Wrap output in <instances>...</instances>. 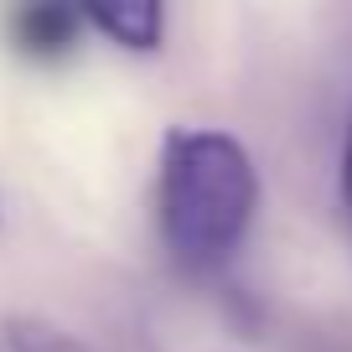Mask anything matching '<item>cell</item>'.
I'll use <instances>...</instances> for the list:
<instances>
[{
	"label": "cell",
	"instance_id": "obj_5",
	"mask_svg": "<svg viewBox=\"0 0 352 352\" xmlns=\"http://www.w3.org/2000/svg\"><path fill=\"white\" fill-rule=\"evenodd\" d=\"M342 208L352 218V114H347V135H342Z\"/></svg>",
	"mask_w": 352,
	"mask_h": 352
},
{
	"label": "cell",
	"instance_id": "obj_4",
	"mask_svg": "<svg viewBox=\"0 0 352 352\" xmlns=\"http://www.w3.org/2000/svg\"><path fill=\"white\" fill-rule=\"evenodd\" d=\"M0 331H6V347L11 352H88L67 327H57L47 316H26V311L21 316H6Z\"/></svg>",
	"mask_w": 352,
	"mask_h": 352
},
{
	"label": "cell",
	"instance_id": "obj_3",
	"mask_svg": "<svg viewBox=\"0 0 352 352\" xmlns=\"http://www.w3.org/2000/svg\"><path fill=\"white\" fill-rule=\"evenodd\" d=\"M78 32H88L78 6H26L11 16V47L26 57H42V63L63 57L78 42Z\"/></svg>",
	"mask_w": 352,
	"mask_h": 352
},
{
	"label": "cell",
	"instance_id": "obj_2",
	"mask_svg": "<svg viewBox=\"0 0 352 352\" xmlns=\"http://www.w3.org/2000/svg\"><path fill=\"white\" fill-rule=\"evenodd\" d=\"M83 26L114 42L120 52H155L166 36V6L161 0H83Z\"/></svg>",
	"mask_w": 352,
	"mask_h": 352
},
{
	"label": "cell",
	"instance_id": "obj_1",
	"mask_svg": "<svg viewBox=\"0 0 352 352\" xmlns=\"http://www.w3.org/2000/svg\"><path fill=\"white\" fill-rule=\"evenodd\" d=\"M161 243L182 275H218L259 218V166L249 145L212 124H171L155 176Z\"/></svg>",
	"mask_w": 352,
	"mask_h": 352
}]
</instances>
